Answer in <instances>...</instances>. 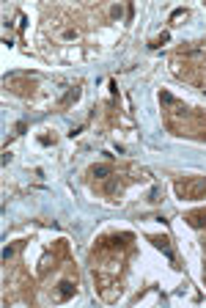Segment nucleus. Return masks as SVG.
<instances>
[{"label": "nucleus", "instance_id": "9", "mask_svg": "<svg viewBox=\"0 0 206 308\" xmlns=\"http://www.w3.org/2000/svg\"><path fill=\"white\" fill-rule=\"evenodd\" d=\"M110 17H113V19H121L124 17V9H121V6H113V9H110Z\"/></svg>", "mask_w": 206, "mask_h": 308}, {"label": "nucleus", "instance_id": "6", "mask_svg": "<svg viewBox=\"0 0 206 308\" xmlns=\"http://www.w3.org/2000/svg\"><path fill=\"white\" fill-rule=\"evenodd\" d=\"M151 242H154L160 250H165V253H168V259L173 262V250H170V245H168V237H151Z\"/></svg>", "mask_w": 206, "mask_h": 308}, {"label": "nucleus", "instance_id": "7", "mask_svg": "<svg viewBox=\"0 0 206 308\" xmlns=\"http://www.w3.org/2000/svg\"><path fill=\"white\" fill-rule=\"evenodd\" d=\"M203 220H206V212H192V215H187V223L195 226V229H201Z\"/></svg>", "mask_w": 206, "mask_h": 308}, {"label": "nucleus", "instance_id": "4", "mask_svg": "<svg viewBox=\"0 0 206 308\" xmlns=\"http://www.w3.org/2000/svg\"><path fill=\"white\" fill-rule=\"evenodd\" d=\"M88 176H94V179H99V182H105L113 176V165H107V162H102V165H91L88 168Z\"/></svg>", "mask_w": 206, "mask_h": 308}, {"label": "nucleus", "instance_id": "5", "mask_svg": "<svg viewBox=\"0 0 206 308\" xmlns=\"http://www.w3.org/2000/svg\"><path fill=\"white\" fill-rule=\"evenodd\" d=\"M58 39H61V42H77V39H80V28H77V25H66V28L58 33Z\"/></svg>", "mask_w": 206, "mask_h": 308}, {"label": "nucleus", "instance_id": "3", "mask_svg": "<svg viewBox=\"0 0 206 308\" xmlns=\"http://www.w3.org/2000/svg\"><path fill=\"white\" fill-rule=\"evenodd\" d=\"M6 86L11 88L14 94H33V80H27V77H19V74H11V77H6Z\"/></svg>", "mask_w": 206, "mask_h": 308}, {"label": "nucleus", "instance_id": "8", "mask_svg": "<svg viewBox=\"0 0 206 308\" xmlns=\"http://www.w3.org/2000/svg\"><path fill=\"white\" fill-rule=\"evenodd\" d=\"M17 248H19V245H11V248H6V250H3V259H6V262H11V259L17 256Z\"/></svg>", "mask_w": 206, "mask_h": 308}, {"label": "nucleus", "instance_id": "2", "mask_svg": "<svg viewBox=\"0 0 206 308\" xmlns=\"http://www.w3.org/2000/svg\"><path fill=\"white\" fill-rule=\"evenodd\" d=\"M74 292H77V278H72V275L61 278L58 284H55V289H52V300L55 303H66Z\"/></svg>", "mask_w": 206, "mask_h": 308}, {"label": "nucleus", "instance_id": "1", "mask_svg": "<svg viewBox=\"0 0 206 308\" xmlns=\"http://www.w3.org/2000/svg\"><path fill=\"white\" fill-rule=\"evenodd\" d=\"M176 193L182 198H203L206 195V179L203 176H195V179L176 182Z\"/></svg>", "mask_w": 206, "mask_h": 308}]
</instances>
